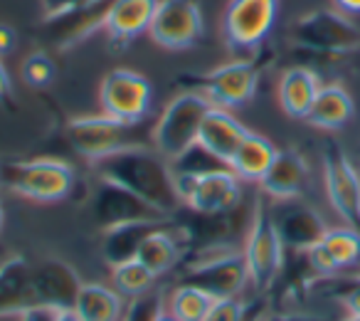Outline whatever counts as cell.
I'll use <instances>...</instances> for the list:
<instances>
[{
    "label": "cell",
    "mask_w": 360,
    "mask_h": 321,
    "mask_svg": "<svg viewBox=\"0 0 360 321\" xmlns=\"http://www.w3.org/2000/svg\"><path fill=\"white\" fill-rule=\"evenodd\" d=\"M321 247L328 252L338 275H360V230L350 225L328 227Z\"/></svg>",
    "instance_id": "83f0119b"
},
{
    "label": "cell",
    "mask_w": 360,
    "mask_h": 321,
    "mask_svg": "<svg viewBox=\"0 0 360 321\" xmlns=\"http://www.w3.org/2000/svg\"><path fill=\"white\" fill-rule=\"evenodd\" d=\"M284 203L286 206L274 210V222L286 250L306 252L314 245H319L328 232V225L321 218V213L314 210L311 206H304V203Z\"/></svg>",
    "instance_id": "e0dca14e"
},
{
    "label": "cell",
    "mask_w": 360,
    "mask_h": 321,
    "mask_svg": "<svg viewBox=\"0 0 360 321\" xmlns=\"http://www.w3.org/2000/svg\"><path fill=\"white\" fill-rule=\"evenodd\" d=\"M3 220H6V210H3V203H0V230H3Z\"/></svg>",
    "instance_id": "b9f144b4"
},
{
    "label": "cell",
    "mask_w": 360,
    "mask_h": 321,
    "mask_svg": "<svg viewBox=\"0 0 360 321\" xmlns=\"http://www.w3.org/2000/svg\"><path fill=\"white\" fill-rule=\"evenodd\" d=\"M55 62L47 55L45 50H35L22 60V80L25 84H30L32 89H42V87H50L55 82Z\"/></svg>",
    "instance_id": "1f68e13d"
},
{
    "label": "cell",
    "mask_w": 360,
    "mask_h": 321,
    "mask_svg": "<svg viewBox=\"0 0 360 321\" xmlns=\"http://www.w3.org/2000/svg\"><path fill=\"white\" fill-rule=\"evenodd\" d=\"M91 208H94V222L101 230H109L114 225H124V222L134 220H168L163 213H158L153 206L141 201L139 196H134L126 188L114 186L109 181H99V178H96Z\"/></svg>",
    "instance_id": "9a60e30c"
},
{
    "label": "cell",
    "mask_w": 360,
    "mask_h": 321,
    "mask_svg": "<svg viewBox=\"0 0 360 321\" xmlns=\"http://www.w3.org/2000/svg\"><path fill=\"white\" fill-rule=\"evenodd\" d=\"M355 104L353 96L343 89L340 84H321L319 94L314 99L309 116L304 121H309L311 126L323 131H338L353 119Z\"/></svg>",
    "instance_id": "cb8c5ba5"
},
{
    "label": "cell",
    "mask_w": 360,
    "mask_h": 321,
    "mask_svg": "<svg viewBox=\"0 0 360 321\" xmlns=\"http://www.w3.org/2000/svg\"><path fill=\"white\" fill-rule=\"evenodd\" d=\"M15 42H18V32L11 25H6V23H0V55H8L15 47Z\"/></svg>",
    "instance_id": "74e56055"
},
{
    "label": "cell",
    "mask_w": 360,
    "mask_h": 321,
    "mask_svg": "<svg viewBox=\"0 0 360 321\" xmlns=\"http://www.w3.org/2000/svg\"><path fill=\"white\" fill-rule=\"evenodd\" d=\"M82 279L72 265L57 257H47L32 265L30 296L32 306H50V309H75Z\"/></svg>",
    "instance_id": "5bb4252c"
},
{
    "label": "cell",
    "mask_w": 360,
    "mask_h": 321,
    "mask_svg": "<svg viewBox=\"0 0 360 321\" xmlns=\"http://www.w3.org/2000/svg\"><path fill=\"white\" fill-rule=\"evenodd\" d=\"M259 304V301H257ZM257 304H250V301H242L240 296H232V299H217L215 306L210 309V314L202 321H259L266 311L252 316V309Z\"/></svg>",
    "instance_id": "d6a6232c"
},
{
    "label": "cell",
    "mask_w": 360,
    "mask_h": 321,
    "mask_svg": "<svg viewBox=\"0 0 360 321\" xmlns=\"http://www.w3.org/2000/svg\"><path fill=\"white\" fill-rule=\"evenodd\" d=\"M134 129L136 124H126V121H119L109 114L77 116L67 124V139L75 146L77 153L94 163L104 156L136 146Z\"/></svg>",
    "instance_id": "9c48e42d"
},
{
    "label": "cell",
    "mask_w": 360,
    "mask_h": 321,
    "mask_svg": "<svg viewBox=\"0 0 360 321\" xmlns=\"http://www.w3.org/2000/svg\"><path fill=\"white\" fill-rule=\"evenodd\" d=\"M86 3H94V0H42V18H55L62 15L67 11H75Z\"/></svg>",
    "instance_id": "e575fe53"
},
{
    "label": "cell",
    "mask_w": 360,
    "mask_h": 321,
    "mask_svg": "<svg viewBox=\"0 0 360 321\" xmlns=\"http://www.w3.org/2000/svg\"><path fill=\"white\" fill-rule=\"evenodd\" d=\"M32 265L27 257L15 255L0 265V316H20L32 306L30 296Z\"/></svg>",
    "instance_id": "44dd1931"
},
{
    "label": "cell",
    "mask_w": 360,
    "mask_h": 321,
    "mask_svg": "<svg viewBox=\"0 0 360 321\" xmlns=\"http://www.w3.org/2000/svg\"><path fill=\"white\" fill-rule=\"evenodd\" d=\"M155 8L158 0H116L104 25L111 45L124 47L141 32H148Z\"/></svg>",
    "instance_id": "ffe728a7"
},
{
    "label": "cell",
    "mask_w": 360,
    "mask_h": 321,
    "mask_svg": "<svg viewBox=\"0 0 360 321\" xmlns=\"http://www.w3.org/2000/svg\"><path fill=\"white\" fill-rule=\"evenodd\" d=\"M168 309V294L163 287H150L148 291L134 296L126 304L121 321H158Z\"/></svg>",
    "instance_id": "4dcf8cb0"
},
{
    "label": "cell",
    "mask_w": 360,
    "mask_h": 321,
    "mask_svg": "<svg viewBox=\"0 0 360 321\" xmlns=\"http://www.w3.org/2000/svg\"><path fill=\"white\" fill-rule=\"evenodd\" d=\"M126 304L124 296L106 284H82L75 301V311L82 321H121Z\"/></svg>",
    "instance_id": "4316f807"
},
{
    "label": "cell",
    "mask_w": 360,
    "mask_h": 321,
    "mask_svg": "<svg viewBox=\"0 0 360 321\" xmlns=\"http://www.w3.org/2000/svg\"><path fill=\"white\" fill-rule=\"evenodd\" d=\"M178 284H193L205 289L215 299H232L250 284L245 252L232 242L188 250L178 262Z\"/></svg>",
    "instance_id": "7a4b0ae2"
},
{
    "label": "cell",
    "mask_w": 360,
    "mask_h": 321,
    "mask_svg": "<svg viewBox=\"0 0 360 321\" xmlns=\"http://www.w3.org/2000/svg\"><path fill=\"white\" fill-rule=\"evenodd\" d=\"M309 163L296 149L276 151L274 163L259 181V191L271 201H294L309 186Z\"/></svg>",
    "instance_id": "ac0fdd59"
},
{
    "label": "cell",
    "mask_w": 360,
    "mask_h": 321,
    "mask_svg": "<svg viewBox=\"0 0 360 321\" xmlns=\"http://www.w3.org/2000/svg\"><path fill=\"white\" fill-rule=\"evenodd\" d=\"M321 89V80L311 67H291L279 80V104L291 119H306Z\"/></svg>",
    "instance_id": "603a6c76"
},
{
    "label": "cell",
    "mask_w": 360,
    "mask_h": 321,
    "mask_svg": "<svg viewBox=\"0 0 360 321\" xmlns=\"http://www.w3.org/2000/svg\"><path fill=\"white\" fill-rule=\"evenodd\" d=\"M111 279H114V289L126 299H134L155 284V275L136 257L111 267Z\"/></svg>",
    "instance_id": "f546056e"
},
{
    "label": "cell",
    "mask_w": 360,
    "mask_h": 321,
    "mask_svg": "<svg viewBox=\"0 0 360 321\" xmlns=\"http://www.w3.org/2000/svg\"><path fill=\"white\" fill-rule=\"evenodd\" d=\"M55 314L57 309H50V306H30L18 316V321H55Z\"/></svg>",
    "instance_id": "d590c367"
},
{
    "label": "cell",
    "mask_w": 360,
    "mask_h": 321,
    "mask_svg": "<svg viewBox=\"0 0 360 321\" xmlns=\"http://www.w3.org/2000/svg\"><path fill=\"white\" fill-rule=\"evenodd\" d=\"M183 206L202 215L232 213L242 201V181L230 166L210 168L202 173L173 171Z\"/></svg>",
    "instance_id": "52a82bcc"
},
{
    "label": "cell",
    "mask_w": 360,
    "mask_h": 321,
    "mask_svg": "<svg viewBox=\"0 0 360 321\" xmlns=\"http://www.w3.org/2000/svg\"><path fill=\"white\" fill-rule=\"evenodd\" d=\"M55 321H82L75 309H57Z\"/></svg>",
    "instance_id": "ab89813d"
},
{
    "label": "cell",
    "mask_w": 360,
    "mask_h": 321,
    "mask_svg": "<svg viewBox=\"0 0 360 321\" xmlns=\"http://www.w3.org/2000/svg\"><path fill=\"white\" fill-rule=\"evenodd\" d=\"M150 82L143 75L116 67L101 80L99 87V104L101 111L126 124H139L150 111Z\"/></svg>",
    "instance_id": "30bf717a"
},
{
    "label": "cell",
    "mask_w": 360,
    "mask_h": 321,
    "mask_svg": "<svg viewBox=\"0 0 360 321\" xmlns=\"http://www.w3.org/2000/svg\"><path fill=\"white\" fill-rule=\"evenodd\" d=\"M323 183L333 210L345 225L360 230V173L333 139L323 144Z\"/></svg>",
    "instance_id": "8fae6325"
},
{
    "label": "cell",
    "mask_w": 360,
    "mask_h": 321,
    "mask_svg": "<svg viewBox=\"0 0 360 321\" xmlns=\"http://www.w3.org/2000/svg\"><path fill=\"white\" fill-rule=\"evenodd\" d=\"M170 225H173V220H170L168 225L158 227L155 232H150V235L141 242L139 252H136V260L143 262L155 275V279L168 275L170 270H175L180 257H183V245H180L178 235H175Z\"/></svg>",
    "instance_id": "484cf974"
},
{
    "label": "cell",
    "mask_w": 360,
    "mask_h": 321,
    "mask_svg": "<svg viewBox=\"0 0 360 321\" xmlns=\"http://www.w3.org/2000/svg\"><path fill=\"white\" fill-rule=\"evenodd\" d=\"M343 316H330V314H309V311H266L259 321H340Z\"/></svg>",
    "instance_id": "836d02e7"
},
{
    "label": "cell",
    "mask_w": 360,
    "mask_h": 321,
    "mask_svg": "<svg viewBox=\"0 0 360 321\" xmlns=\"http://www.w3.org/2000/svg\"><path fill=\"white\" fill-rule=\"evenodd\" d=\"M276 151L274 144L269 139H264L262 134H250L245 136V141L240 144V149L235 151V156L230 158L227 166L240 176V181H252V183H259L264 178V173L269 171V166L274 163L276 158Z\"/></svg>",
    "instance_id": "d4e9b609"
},
{
    "label": "cell",
    "mask_w": 360,
    "mask_h": 321,
    "mask_svg": "<svg viewBox=\"0 0 360 321\" xmlns=\"http://www.w3.org/2000/svg\"><path fill=\"white\" fill-rule=\"evenodd\" d=\"M3 186L37 203L65 201L75 188V168L60 158L3 163Z\"/></svg>",
    "instance_id": "8992f818"
},
{
    "label": "cell",
    "mask_w": 360,
    "mask_h": 321,
    "mask_svg": "<svg viewBox=\"0 0 360 321\" xmlns=\"http://www.w3.org/2000/svg\"><path fill=\"white\" fill-rule=\"evenodd\" d=\"M242 252H245L247 270H250V284L259 294H269L284 270L286 247L276 230L274 210L264 201V193H259V198L255 201L252 222Z\"/></svg>",
    "instance_id": "3957f363"
},
{
    "label": "cell",
    "mask_w": 360,
    "mask_h": 321,
    "mask_svg": "<svg viewBox=\"0 0 360 321\" xmlns=\"http://www.w3.org/2000/svg\"><path fill=\"white\" fill-rule=\"evenodd\" d=\"M289 40L314 55H350L360 50V27L340 11H311L289 27Z\"/></svg>",
    "instance_id": "5b68a950"
},
{
    "label": "cell",
    "mask_w": 360,
    "mask_h": 321,
    "mask_svg": "<svg viewBox=\"0 0 360 321\" xmlns=\"http://www.w3.org/2000/svg\"><path fill=\"white\" fill-rule=\"evenodd\" d=\"M333 3L345 15H360V0H333Z\"/></svg>",
    "instance_id": "f35d334b"
},
{
    "label": "cell",
    "mask_w": 360,
    "mask_h": 321,
    "mask_svg": "<svg viewBox=\"0 0 360 321\" xmlns=\"http://www.w3.org/2000/svg\"><path fill=\"white\" fill-rule=\"evenodd\" d=\"M205 20L198 0H158L148 35L165 50H188L200 42Z\"/></svg>",
    "instance_id": "7c38bea8"
},
{
    "label": "cell",
    "mask_w": 360,
    "mask_h": 321,
    "mask_svg": "<svg viewBox=\"0 0 360 321\" xmlns=\"http://www.w3.org/2000/svg\"><path fill=\"white\" fill-rule=\"evenodd\" d=\"M158 321H178V319H175V316H173V314H170V311H168V309H165V311H163V316H160V319H158Z\"/></svg>",
    "instance_id": "60d3db41"
},
{
    "label": "cell",
    "mask_w": 360,
    "mask_h": 321,
    "mask_svg": "<svg viewBox=\"0 0 360 321\" xmlns=\"http://www.w3.org/2000/svg\"><path fill=\"white\" fill-rule=\"evenodd\" d=\"M0 186H3V163H0Z\"/></svg>",
    "instance_id": "7bdbcfd3"
},
{
    "label": "cell",
    "mask_w": 360,
    "mask_h": 321,
    "mask_svg": "<svg viewBox=\"0 0 360 321\" xmlns=\"http://www.w3.org/2000/svg\"><path fill=\"white\" fill-rule=\"evenodd\" d=\"M247 134L250 129L242 121H237L230 111L222 106H210L207 114L202 116L200 131H198V146L227 166Z\"/></svg>",
    "instance_id": "d6986e66"
},
{
    "label": "cell",
    "mask_w": 360,
    "mask_h": 321,
    "mask_svg": "<svg viewBox=\"0 0 360 321\" xmlns=\"http://www.w3.org/2000/svg\"><path fill=\"white\" fill-rule=\"evenodd\" d=\"M210 99L200 92H183L175 99L165 104L160 111L158 121H155L153 131H150V144L160 156L173 163L183 153L198 144V131H200L202 116L210 109Z\"/></svg>",
    "instance_id": "277c9868"
},
{
    "label": "cell",
    "mask_w": 360,
    "mask_h": 321,
    "mask_svg": "<svg viewBox=\"0 0 360 321\" xmlns=\"http://www.w3.org/2000/svg\"><path fill=\"white\" fill-rule=\"evenodd\" d=\"M114 3L116 0H94V3H86L82 8L62 13V15L42 18V27L47 30V37L57 50H70L106 25V18H109Z\"/></svg>",
    "instance_id": "2e32d148"
},
{
    "label": "cell",
    "mask_w": 360,
    "mask_h": 321,
    "mask_svg": "<svg viewBox=\"0 0 360 321\" xmlns=\"http://www.w3.org/2000/svg\"><path fill=\"white\" fill-rule=\"evenodd\" d=\"M0 104L3 106L15 104V99H13V82H11V75H8L3 62H0Z\"/></svg>",
    "instance_id": "8d00e7d4"
},
{
    "label": "cell",
    "mask_w": 360,
    "mask_h": 321,
    "mask_svg": "<svg viewBox=\"0 0 360 321\" xmlns=\"http://www.w3.org/2000/svg\"><path fill=\"white\" fill-rule=\"evenodd\" d=\"M94 173L99 181H109L114 186L126 188L139 196L148 206H153L165 218L178 215L183 198L175 188L173 166L165 156L143 144L121 149L111 156L94 160Z\"/></svg>",
    "instance_id": "6da1fadb"
},
{
    "label": "cell",
    "mask_w": 360,
    "mask_h": 321,
    "mask_svg": "<svg viewBox=\"0 0 360 321\" xmlns=\"http://www.w3.org/2000/svg\"><path fill=\"white\" fill-rule=\"evenodd\" d=\"M215 296L193 284H175L168 296V311L178 321H202L215 306Z\"/></svg>",
    "instance_id": "f1b7e54d"
},
{
    "label": "cell",
    "mask_w": 360,
    "mask_h": 321,
    "mask_svg": "<svg viewBox=\"0 0 360 321\" xmlns=\"http://www.w3.org/2000/svg\"><path fill=\"white\" fill-rule=\"evenodd\" d=\"M170 220L173 218H168V220H134V222L109 227V230H104V240H101V255H104V260L111 267L121 265L126 260H134L141 242L150 232L158 230V227L168 225Z\"/></svg>",
    "instance_id": "7402d4cb"
},
{
    "label": "cell",
    "mask_w": 360,
    "mask_h": 321,
    "mask_svg": "<svg viewBox=\"0 0 360 321\" xmlns=\"http://www.w3.org/2000/svg\"><path fill=\"white\" fill-rule=\"evenodd\" d=\"M259 75H262V60H237V62H227L222 67H215V70L205 72V75L180 77L178 84L205 94L212 106L235 109V106L247 104L257 94Z\"/></svg>",
    "instance_id": "ba28073f"
},
{
    "label": "cell",
    "mask_w": 360,
    "mask_h": 321,
    "mask_svg": "<svg viewBox=\"0 0 360 321\" xmlns=\"http://www.w3.org/2000/svg\"><path fill=\"white\" fill-rule=\"evenodd\" d=\"M279 0H230L222 35L232 50H257L271 32Z\"/></svg>",
    "instance_id": "4fadbf2b"
}]
</instances>
